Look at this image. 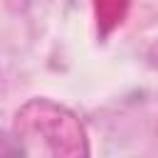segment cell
Instances as JSON below:
<instances>
[{
  "label": "cell",
  "instance_id": "obj_2",
  "mask_svg": "<svg viewBox=\"0 0 158 158\" xmlns=\"http://www.w3.org/2000/svg\"><path fill=\"white\" fill-rule=\"evenodd\" d=\"M151 62L158 67V44H153V49H151Z\"/></svg>",
  "mask_w": 158,
  "mask_h": 158
},
{
  "label": "cell",
  "instance_id": "obj_1",
  "mask_svg": "<svg viewBox=\"0 0 158 158\" xmlns=\"http://www.w3.org/2000/svg\"><path fill=\"white\" fill-rule=\"evenodd\" d=\"M17 153H25V148L0 131V156H17Z\"/></svg>",
  "mask_w": 158,
  "mask_h": 158
}]
</instances>
